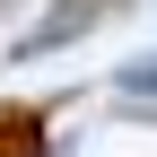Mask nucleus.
I'll use <instances>...</instances> for the list:
<instances>
[{"instance_id": "f257e3e1", "label": "nucleus", "mask_w": 157, "mask_h": 157, "mask_svg": "<svg viewBox=\"0 0 157 157\" xmlns=\"http://www.w3.org/2000/svg\"><path fill=\"white\" fill-rule=\"evenodd\" d=\"M44 140H52V122L35 105H0V157H44Z\"/></svg>"}]
</instances>
